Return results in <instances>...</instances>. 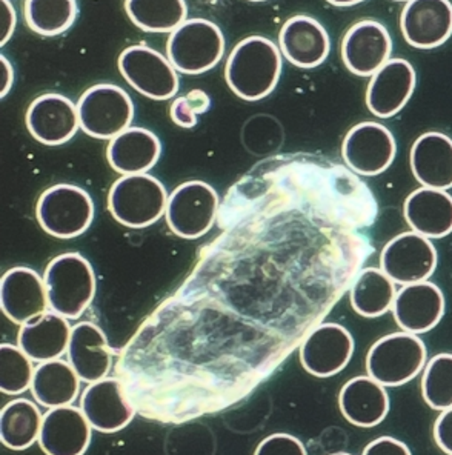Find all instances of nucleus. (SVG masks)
Segmentation results:
<instances>
[{
    "instance_id": "1",
    "label": "nucleus",
    "mask_w": 452,
    "mask_h": 455,
    "mask_svg": "<svg viewBox=\"0 0 452 455\" xmlns=\"http://www.w3.org/2000/svg\"><path fill=\"white\" fill-rule=\"evenodd\" d=\"M281 75V50L262 36L239 42L225 65V79L231 92L248 102H256L274 92Z\"/></svg>"
},
{
    "instance_id": "2",
    "label": "nucleus",
    "mask_w": 452,
    "mask_h": 455,
    "mask_svg": "<svg viewBox=\"0 0 452 455\" xmlns=\"http://www.w3.org/2000/svg\"><path fill=\"white\" fill-rule=\"evenodd\" d=\"M44 282L52 313L67 320L79 319L98 290L91 263L79 252H65L52 259L44 273Z\"/></svg>"
},
{
    "instance_id": "3",
    "label": "nucleus",
    "mask_w": 452,
    "mask_h": 455,
    "mask_svg": "<svg viewBox=\"0 0 452 455\" xmlns=\"http://www.w3.org/2000/svg\"><path fill=\"white\" fill-rule=\"evenodd\" d=\"M168 194L161 180L149 174L122 176L108 194V208L115 222L123 227H151L166 211Z\"/></svg>"
},
{
    "instance_id": "4",
    "label": "nucleus",
    "mask_w": 452,
    "mask_h": 455,
    "mask_svg": "<svg viewBox=\"0 0 452 455\" xmlns=\"http://www.w3.org/2000/svg\"><path fill=\"white\" fill-rule=\"evenodd\" d=\"M224 54V33L206 19H189L172 31L166 42L168 60L184 75H203L214 68Z\"/></svg>"
},
{
    "instance_id": "5",
    "label": "nucleus",
    "mask_w": 452,
    "mask_h": 455,
    "mask_svg": "<svg viewBox=\"0 0 452 455\" xmlns=\"http://www.w3.org/2000/svg\"><path fill=\"white\" fill-rule=\"evenodd\" d=\"M426 359L428 351L418 336L388 334L376 341L368 353V376L384 387H401L424 371Z\"/></svg>"
},
{
    "instance_id": "6",
    "label": "nucleus",
    "mask_w": 452,
    "mask_h": 455,
    "mask_svg": "<svg viewBox=\"0 0 452 455\" xmlns=\"http://www.w3.org/2000/svg\"><path fill=\"white\" fill-rule=\"evenodd\" d=\"M36 216L42 229L52 237L75 239L91 227L94 202L81 187L60 183L42 193Z\"/></svg>"
},
{
    "instance_id": "7",
    "label": "nucleus",
    "mask_w": 452,
    "mask_h": 455,
    "mask_svg": "<svg viewBox=\"0 0 452 455\" xmlns=\"http://www.w3.org/2000/svg\"><path fill=\"white\" fill-rule=\"evenodd\" d=\"M77 113L82 132L86 136L113 140L131 128L134 103L121 86L100 84L82 94L77 102Z\"/></svg>"
},
{
    "instance_id": "8",
    "label": "nucleus",
    "mask_w": 452,
    "mask_h": 455,
    "mask_svg": "<svg viewBox=\"0 0 452 455\" xmlns=\"http://www.w3.org/2000/svg\"><path fill=\"white\" fill-rule=\"evenodd\" d=\"M218 214V193L211 185L201 180L178 185L166 204L168 227L182 239L203 237L216 222Z\"/></svg>"
},
{
    "instance_id": "9",
    "label": "nucleus",
    "mask_w": 452,
    "mask_h": 455,
    "mask_svg": "<svg viewBox=\"0 0 452 455\" xmlns=\"http://www.w3.org/2000/svg\"><path fill=\"white\" fill-rule=\"evenodd\" d=\"M123 79L153 100H166L178 92V76L171 62L161 52L145 45L126 48L119 57Z\"/></svg>"
},
{
    "instance_id": "10",
    "label": "nucleus",
    "mask_w": 452,
    "mask_h": 455,
    "mask_svg": "<svg viewBox=\"0 0 452 455\" xmlns=\"http://www.w3.org/2000/svg\"><path fill=\"white\" fill-rule=\"evenodd\" d=\"M437 250L430 239L409 231L395 235L385 245L380 265L394 283L426 282L437 267Z\"/></svg>"
},
{
    "instance_id": "11",
    "label": "nucleus",
    "mask_w": 452,
    "mask_h": 455,
    "mask_svg": "<svg viewBox=\"0 0 452 455\" xmlns=\"http://www.w3.org/2000/svg\"><path fill=\"white\" fill-rule=\"evenodd\" d=\"M397 145L393 132L377 122L353 126L342 145L345 164L361 176H378L395 159Z\"/></svg>"
},
{
    "instance_id": "12",
    "label": "nucleus",
    "mask_w": 452,
    "mask_h": 455,
    "mask_svg": "<svg viewBox=\"0 0 452 455\" xmlns=\"http://www.w3.org/2000/svg\"><path fill=\"white\" fill-rule=\"evenodd\" d=\"M354 354V339L338 323L319 324L305 339L298 355L300 363L311 376L328 379L350 363Z\"/></svg>"
},
{
    "instance_id": "13",
    "label": "nucleus",
    "mask_w": 452,
    "mask_h": 455,
    "mask_svg": "<svg viewBox=\"0 0 452 455\" xmlns=\"http://www.w3.org/2000/svg\"><path fill=\"white\" fill-rule=\"evenodd\" d=\"M393 39L390 31L377 20L354 23L342 42V59L350 73L369 77L390 60Z\"/></svg>"
},
{
    "instance_id": "14",
    "label": "nucleus",
    "mask_w": 452,
    "mask_h": 455,
    "mask_svg": "<svg viewBox=\"0 0 452 455\" xmlns=\"http://www.w3.org/2000/svg\"><path fill=\"white\" fill-rule=\"evenodd\" d=\"M81 410L92 429L103 434L119 433L136 416L123 385L108 377L86 387L82 393Z\"/></svg>"
},
{
    "instance_id": "15",
    "label": "nucleus",
    "mask_w": 452,
    "mask_h": 455,
    "mask_svg": "<svg viewBox=\"0 0 452 455\" xmlns=\"http://www.w3.org/2000/svg\"><path fill=\"white\" fill-rule=\"evenodd\" d=\"M401 35L408 45L432 50L452 36V4L448 0H411L400 16Z\"/></svg>"
},
{
    "instance_id": "16",
    "label": "nucleus",
    "mask_w": 452,
    "mask_h": 455,
    "mask_svg": "<svg viewBox=\"0 0 452 455\" xmlns=\"http://www.w3.org/2000/svg\"><path fill=\"white\" fill-rule=\"evenodd\" d=\"M25 122L29 134L48 147L69 142L81 126L77 105L56 92L35 99L28 107Z\"/></svg>"
},
{
    "instance_id": "17",
    "label": "nucleus",
    "mask_w": 452,
    "mask_h": 455,
    "mask_svg": "<svg viewBox=\"0 0 452 455\" xmlns=\"http://www.w3.org/2000/svg\"><path fill=\"white\" fill-rule=\"evenodd\" d=\"M417 85V75L405 59H390L368 85V109L380 119H390L405 108Z\"/></svg>"
},
{
    "instance_id": "18",
    "label": "nucleus",
    "mask_w": 452,
    "mask_h": 455,
    "mask_svg": "<svg viewBox=\"0 0 452 455\" xmlns=\"http://www.w3.org/2000/svg\"><path fill=\"white\" fill-rule=\"evenodd\" d=\"M445 314V296L431 282L405 284L395 296L393 315L403 332L414 336L434 330Z\"/></svg>"
},
{
    "instance_id": "19",
    "label": "nucleus",
    "mask_w": 452,
    "mask_h": 455,
    "mask_svg": "<svg viewBox=\"0 0 452 455\" xmlns=\"http://www.w3.org/2000/svg\"><path fill=\"white\" fill-rule=\"evenodd\" d=\"M0 307L12 323H28L50 307L45 282L31 267L8 269L0 283Z\"/></svg>"
},
{
    "instance_id": "20",
    "label": "nucleus",
    "mask_w": 452,
    "mask_h": 455,
    "mask_svg": "<svg viewBox=\"0 0 452 455\" xmlns=\"http://www.w3.org/2000/svg\"><path fill=\"white\" fill-rule=\"evenodd\" d=\"M92 427L81 408L48 410L42 421L39 446L45 455H83L91 443Z\"/></svg>"
},
{
    "instance_id": "21",
    "label": "nucleus",
    "mask_w": 452,
    "mask_h": 455,
    "mask_svg": "<svg viewBox=\"0 0 452 455\" xmlns=\"http://www.w3.org/2000/svg\"><path fill=\"white\" fill-rule=\"evenodd\" d=\"M279 46L288 62L297 68L311 69L327 60L331 40L319 20L300 14L282 27Z\"/></svg>"
},
{
    "instance_id": "22",
    "label": "nucleus",
    "mask_w": 452,
    "mask_h": 455,
    "mask_svg": "<svg viewBox=\"0 0 452 455\" xmlns=\"http://www.w3.org/2000/svg\"><path fill=\"white\" fill-rule=\"evenodd\" d=\"M68 363L86 383H96L108 376L113 355L102 328L92 322H81L71 330Z\"/></svg>"
},
{
    "instance_id": "23",
    "label": "nucleus",
    "mask_w": 452,
    "mask_h": 455,
    "mask_svg": "<svg viewBox=\"0 0 452 455\" xmlns=\"http://www.w3.org/2000/svg\"><path fill=\"white\" fill-rule=\"evenodd\" d=\"M409 162L424 188H452V139L443 132H424L412 143Z\"/></svg>"
},
{
    "instance_id": "24",
    "label": "nucleus",
    "mask_w": 452,
    "mask_h": 455,
    "mask_svg": "<svg viewBox=\"0 0 452 455\" xmlns=\"http://www.w3.org/2000/svg\"><path fill=\"white\" fill-rule=\"evenodd\" d=\"M390 406V395L384 385L369 376L351 379L338 394L340 412L354 427H377L388 416Z\"/></svg>"
},
{
    "instance_id": "25",
    "label": "nucleus",
    "mask_w": 452,
    "mask_h": 455,
    "mask_svg": "<svg viewBox=\"0 0 452 455\" xmlns=\"http://www.w3.org/2000/svg\"><path fill=\"white\" fill-rule=\"evenodd\" d=\"M403 214L414 233L441 239L452 233V196L440 189L418 188L405 200Z\"/></svg>"
},
{
    "instance_id": "26",
    "label": "nucleus",
    "mask_w": 452,
    "mask_h": 455,
    "mask_svg": "<svg viewBox=\"0 0 452 455\" xmlns=\"http://www.w3.org/2000/svg\"><path fill=\"white\" fill-rule=\"evenodd\" d=\"M71 326L68 320L56 313H45L22 324L18 347L37 363L59 360L68 353Z\"/></svg>"
},
{
    "instance_id": "27",
    "label": "nucleus",
    "mask_w": 452,
    "mask_h": 455,
    "mask_svg": "<svg viewBox=\"0 0 452 455\" xmlns=\"http://www.w3.org/2000/svg\"><path fill=\"white\" fill-rule=\"evenodd\" d=\"M162 143L145 128H128L115 137L107 148L109 166L123 176L147 174L161 159Z\"/></svg>"
},
{
    "instance_id": "28",
    "label": "nucleus",
    "mask_w": 452,
    "mask_h": 455,
    "mask_svg": "<svg viewBox=\"0 0 452 455\" xmlns=\"http://www.w3.org/2000/svg\"><path fill=\"white\" fill-rule=\"evenodd\" d=\"M79 391L81 379L67 362L52 360L36 368L31 393L36 402L48 410L73 404Z\"/></svg>"
},
{
    "instance_id": "29",
    "label": "nucleus",
    "mask_w": 452,
    "mask_h": 455,
    "mask_svg": "<svg viewBox=\"0 0 452 455\" xmlns=\"http://www.w3.org/2000/svg\"><path fill=\"white\" fill-rule=\"evenodd\" d=\"M395 283L377 267H365L351 286V307L365 319H377L394 305Z\"/></svg>"
},
{
    "instance_id": "30",
    "label": "nucleus",
    "mask_w": 452,
    "mask_h": 455,
    "mask_svg": "<svg viewBox=\"0 0 452 455\" xmlns=\"http://www.w3.org/2000/svg\"><path fill=\"white\" fill-rule=\"evenodd\" d=\"M44 416L36 403L16 398L6 403L0 414V440L8 450L25 451L41 437Z\"/></svg>"
},
{
    "instance_id": "31",
    "label": "nucleus",
    "mask_w": 452,
    "mask_h": 455,
    "mask_svg": "<svg viewBox=\"0 0 452 455\" xmlns=\"http://www.w3.org/2000/svg\"><path fill=\"white\" fill-rule=\"evenodd\" d=\"M125 12L147 33H172L186 22L188 6L182 0H126Z\"/></svg>"
},
{
    "instance_id": "32",
    "label": "nucleus",
    "mask_w": 452,
    "mask_h": 455,
    "mask_svg": "<svg viewBox=\"0 0 452 455\" xmlns=\"http://www.w3.org/2000/svg\"><path fill=\"white\" fill-rule=\"evenodd\" d=\"M75 0H27L23 14L29 28L46 37L59 36L73 27L77 18Z\"/></svg>"
},
{
    "instance_id": "33",
    "label": "nucleus",
    "mask_w": 452,
    "mask_h": 455,
    "mask_svg": "<svg viewBox=\"0 0 452 455\" xmlns=\"http://www.w3.org/2000/svg\"><path fill=\"white\" fill-rule=\"evenodd\" d=\"M422 395L435 411L452 408V354L441 353L426 362L422 376Z\"/></svg>"
},
{
    "instance_id": "34",
    "label": "nucleus",
    "mask_w": 452,
    "mask_h": 455,
    "mask_svg": "<svg viewBox=\"0 0 452 455\" xmlns=\"http://www.w3.org/2000/svg\"><path fill=\"white\" fill-rule=\"evenodd\" d=\"M33 360L10 343L0 347V389L5 395H19L31 389L35 377Z\"/></svg>"
},
{
    "instance_id": "35",
    "label": "nucleus",
    "mask_w": 452,
    "mask_h": 455,
    "mask_svg": "<svg viewBox=\"0 0 452 455\" xmlns=\"http://www.w3.org/2000/svg\"><path fill=\"white\" fill-rule=\"evenodd\" d=\"M254 455H308L305 444L291 434L275 433L258 443Z\"/></svg>"
},
{
    "instance_id": "36",
    "label": "nucleus",
    "mask_w": 452,
    "mask_h": 455,
    "mask_svg": "<svg viewBox=\"0 0 452 455\" xmlns=\"http://www.w3.org/2000/svg\"><path fill=\"white\" fill-rule=\"evenodd\" d=\"M361 455H412L407 444L394 437H378L368 443Z\"/></svg>"
},
{
    "instance_id": "37",
    "label": "nucleus",
    "mask_w": 452,
    "mask_h": 455,
    "mask_svg": "<svg viewBox=\"0 0 452 455\" xmlns=\"http://www.w3.org/2000/svg\"><path fill=\"white\" fill-rule=\"evenodd\" d=\"M434 440L447 455H452V408L441 411L434 423Z\"/></svg>"
},
{
    "instance_id": "38",
    "label": "nucleus",
    "mask_w": 452,
    "mask_h": 455,
    "mask_svg": "<svg viewBox=\"0 0 452 455\" xmlns=\"http://www.w3.org/2000/svg\"><path fill=\"white\" fill-rule=\"evenodd\" d=\"M172 122L182 128H193L197 124V114L191 109L185 97H178L170 109Z\"/></svg>"
},
{
    "instance_id": "39",
    "label": "nucleus",
    "mask_w": 452,
    "mask_h": 455,
    "mask_svg": "<svg viewBox=\"0 0 452 455\" xmlns=\"http://www.w3.org/2000/svg\"><path fill=\"white\" fill-rule=\"evenodd\" d=\"M16 22H18V18H16L14 6L8 0H2L0 2V25H2L0 44L2 45H5L6 42L12 39L14 28H16Z\"/></svg>"
},
{
    "instance_id": "40",
    "label": "nucleus",
    "mask_w": 452,
    "mask_h": 455,
    "mask_svg": "<svg viewBox=\"0 0 452 455\" xmlns=\"http://www.w3.org/2000/svg\"><path fill=\"white\" fill-rule=\"evenodd\" d=\"M0 96L5 97L12 90V82H14V69L12 62H8L5 56H0Z\"/></svg>"
},
{
    "instance_id": "41",
    "label": "nucleus",
    "mask_w": 452,
    "mask_h": 455,
    "mask_svg": "<svg viewBox=\"0 0 452 455\" xmlns=\"http://www.w3.org/2000/svg\"><path fill=\"white\" fill-rule=\"evenodd\" d=\"M186 102H188L191 109L194 111L195 114H203L208 111L210 108V97L206 94L205 92H202V90H193V92H189L186 96Z\"/></svg>"
},
{
    "instance_id": "42",
    "label": "nucleus",
    "mask_w": 452,
    "mask_h": 455,
    "mask_svg": "<svg viewBox=\"0 0 452 455\" xmlns=\"http://www.w3.org/2000/svg\"><path fill=\"white\" fill-rule=\"evenodd\" d=\"M332 6H340V8H346V6H354L359 5L361 2H355V0H353V2H329Z\"/></svg>"
},
{
    "instance_id": "43",
    "label": "nucleus",
    "mask_w": 452,
    "mask_h": 455,
    "mask_svg": "<svg viewBox=\"0 0 452 455\" xmlns=\"http://www.w3.org/2000/svg\"><path fill=\"white\" fill-rule=\"evenodd\" d=\"M331 455H351V454H348V452H336V454H331Z\"/></svg>"
}]
</instances>
